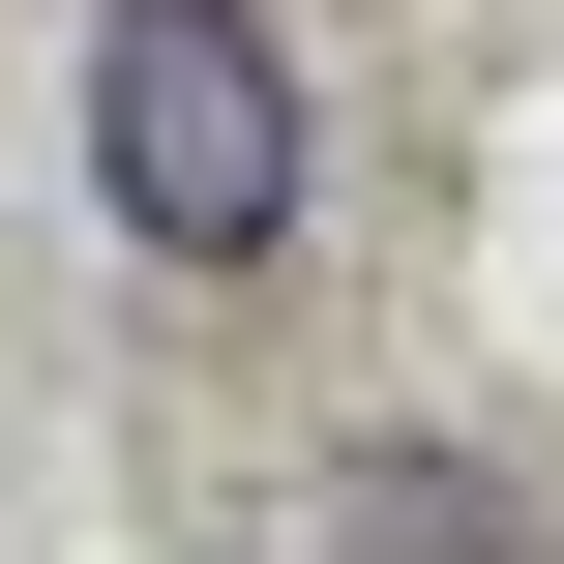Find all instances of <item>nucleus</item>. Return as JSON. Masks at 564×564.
<instances>
[{"mask_svg":"<svg viewBox=\"0 0 564 564\" xmlns=\"http://www.w3.org/2000/svg\"><path fill=\"white\" fill-rule=\"evenodd\" d=\"M89 208L149 268H297V30L268 0H89Z\"/></svg>","mask_w":564,"mask_h":564,"instance_id":"1","label":"nucleus"},{"mask_svg":"<svg viewBox=\"0 0 564 564\" xmlns=\"http://www.w3.org/2000/svg\"><path fill=\"white\" fill-rule=\"evenodd\" d=\"M327 564H564V535H535L506 446H357L327 476Z\"/></svg>","mask_w":564,"mask_h":564,"instance_id":"2","label":"nucleus"}]
</instances>
